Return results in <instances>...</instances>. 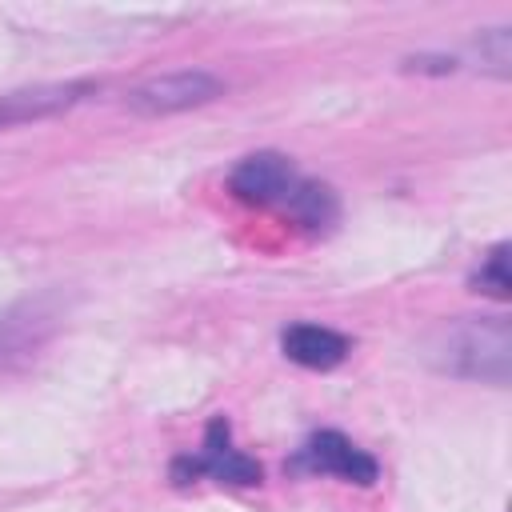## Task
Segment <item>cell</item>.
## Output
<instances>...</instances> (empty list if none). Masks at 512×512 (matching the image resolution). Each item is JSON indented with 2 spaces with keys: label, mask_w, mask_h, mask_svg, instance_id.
Here are the masks:
<instances>
[{
  "label": "cell",
  "mask_w": 512,
  "mask_h": 512,
  "mask_svg": "<svg viewBox=\"0 0 512 512\" xmlns=\"http://www.w3.org/2000/svg\"><path fill=\"white\" fill-rule=\"evenodd\" d=\"M428 356L448 376L508 384V376H512V328L504 316L460 320V324H448L436 332Z\"/></svg>",
  "instance_id": "cell-1"
},
{
  "label": "cell",
  "mask_w": 512,
  "mask_h": 512,
  "mask_svg": "<svg viewBox=\"0 0 512 512\" xmlns=\"http://www.w3.org/2000/svg\"><path fill=\"white\" fill-rule=\"evenodd\" d=\"M216 96H224L220 76H212L204 68H180V72H164V76H152V80L136 84L124 104L140 116H168V112L200 108Z\"/></svg>",
  "instance_id": "cell-2"
},
{
  "label": "cell",
  "mask_w": 512,
  "mask_h": 512,
  "mask_svg": "<svg viewBox=\"0 0 512 512\" xmlns=\"http://www.w3.org/2000/svg\"><path fill=\"white\" fill-rule=\"evenodd\" d=\"M296 184H300V172L280 152H252L228 176V188L240 200H248V204H280V208L288 204Z\"/></svg>",
  "instance_id": "cell-3"
},
{
  "label": "cell",
  "mask_w": 512,
  "mask_h": 512,
  "mask_svg": "<svg viewBox=\"0 0 512 512\" xmlns=\"http://www.w3.org/2000/svg\"><path fill=\"white\" fill-rule=\"evenodd\" d=\"M200 472H208V476H216V480H224V484H256V480H260V464L248 460L244 452L228 448V420H224V416H216V420L208 424L204 456H196V460L184 456V460L172 464V480H176V484H188V480L200 476Z\"/></svg>",
  "instance_id": "cell-4"
},
{
  "label": "cell",
  "mask_w": 512,
  "mask_h": 512,
  "mask_svg": "<svg viewBox=\"0 0 512 512\" xmlns=\"http://www.w3.org/2000/svg\"><path fill=\"white\" fill-rule=\"evenodd\" d=\"M308 468L316 472H332V476H344L352 484H372L376 480V460L368 452H360L348 436L340 432H316L308 444H304V456H300Z\"/></svg>",
  "instance_id": "cell-5"
},
{
  "label": "cell",
  "mask_w": 512,
  "mask_h": 512,
  "mask_svg": "<svg viewBox=\"0 0 512 512\" xmlns=\"http://www.w3.org/2000/svg\"><path fill=\"white\" fill-rule=\"evenodd\" d=\"M280 348L292 364H304V368H336L348 356V340L320 324H292L280 336Z\"/></svg>",
  "instance_id": "cell-6"
},
{
  "label": "cell",
  "mask_w": 512,
  "mask_h": 512,
  "mask_svg": "<svg viewBox=\"0 0 512 512\" xmlns=\"http://www.w3.org/2000/svg\"><path fill=\"white\" fill-rule=\"evenodd\" d=\"M84 92H88V84H48V88H28V92H8V96H0V128L64 112Z\"/></svg>",
  "instance_id": "cell-7"
},
{
  "label": "cell",
  "mask_w": 512,
  "mask_h": 512,
  "mask_svg": "<svg viewBox=\"0 0 512 512\" xmlns=\"http://www.w3.org/2000/svg\"><path fill=\"white\" fill-rule=\"evenodd\" d=\"M284 212H292V216H296L300 224H308V228H320V224H332V220H336V196H332V188H324V184L300 180L296 192L288 196Z\"/></svg>",
  "instance_id": "cell-8"
},
{
  "label": "cell",
  "mask_w": 512,
  "mask_h": 512,
  "mask_svg": "<svg viewBox=\"0 0 512 512\" xmlns=\"http://www.w3.org/2000/svg\"><path fill=\"white\" fill-rule=\"evenodd\" d=\"M40 324H44V316L32 312V308H8V312H0V356L24 348L36 336Z\"/></svg>",
  "instance_id": "cell-9"
},
{
  "label": "cell",
  "mask_w": 512,
  "mask_h": 512,
  "mask_svg": "<svg viewBox=\"0 0 512 512\" xmlns=\"http://www.w3.org/2000/svg\"><path fill=\"white\" fill-rule=\"evenodd\" d=\"M472 284H476V292H488V296H496V300H508V292H512V276H508V244H496V248L488 252V260L480 264V272L472 276Z\"/></svg>",
  "instance_id": "cell-10"
},
{
  "label": "cell",
  "mask_w": 512,
  "mask_h": 512,
  "mask_svg": "<svg viewBox=\"0 0 512 512\" xmlns=\"http://www.w3.org/2000/svg\"><path fill=\"white\" fill-rule=\"evenodd\" d=\"M480 64L496 76L512 72V32L508 28H492L480 36Z\"/></svg>",
  "instance_id": "cell-11"
},
{
  "label": "cell",
  "mask_w": 512,
  "mask_h": 512,
  "mask_svg": "<svg viewBox=\"0 0 512 512\" xmlns=\"http://www.w3.org/2000/svg\"><path fill=\"white\" fill-rule=\"evenodd\" d=\"M404 64H408V68H432V72H452V68H456V64L444 60V56H436V60H432V56H412V60H404Z\"/></svg>",
  "instance_id": "cell-12"
}]
</instances>
